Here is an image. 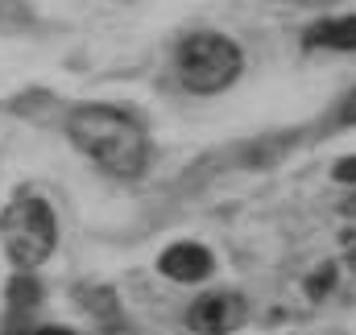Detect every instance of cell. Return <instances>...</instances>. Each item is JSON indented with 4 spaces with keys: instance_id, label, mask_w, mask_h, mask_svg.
<instances>
[{
    "instance_id": "10",
    "label": "cell",
    "mask_w": 356,
    "mask_h": 335,
    "mask_svg": "<svg viewBox=\"0 0 356 335\" xmlns=\"http://www.w3.org/2000/svg\"><path fill=\"white\" fill-rule=\"evenodd\" d=\"M340 124H356V91H348V99L340 104V116H336Z\"/></svg>"
},
{
    "instance_id": "1",
    "label": "cell",
    "mask_w": 356,
    "mask_h": 335,
    "mask_svg": "<svg viewBox=\"0 0 356 335\" xmlns=\"http://www.w3.org/2000/svg\"><path fill=\"white\" fill-rule=\"evenodd\" d=\"M67 137L71 145L91 158L95 166L112 178H141L149 166V137L145 129L120 112V108H108V104H83L67 116Z\"/></svg>"
},
{
    "instance_id": "5",
    "label": "cell",
    "mask_w": 356,
    "mask_h": 335,
    "mask_svg": "<svg viewBox=\"0 0 356 335\" xmlns=\"http://www.w3.org/2000/svg\"><path fill=\"white\" fill-rule=\"evenodd\" d=\"M211 269H216L211 252L203 249V245H191V240L170 245V249L158 256V273H162V277H170V281H182V286H191V281H203Z\"/></svg>"
},
{
    "instance_id": "2",
    "label": "cell",
    "mask_w": 356,
    "mask_h": 335,
    "mask_svg": "<svg viewBox=\"0 0 356 335\" xmlns=\"http://www.w3.org/2000/svg\"><path fill=\"white\" fill-rule=\"evenodd\" d=\"M0 245H4V256L17 265V273H33L38 265H46L58 249V220L50 203L38 195L13 199L0 211Z\"/></svg>"
},
{
    "instance_id": "3",
    "label": "cell",
    "mask_w": 356,
    "mask_h": 335,
    "mask_svg": "<svg viewBox=\"0 0 356 335\" xmlns=\"http://www.w3.org/2000/svg\"><path fill=\"white\" fill-rule=\"evenodd\" d=\"M245 71V54L232 38L224 33H191L182 38L178 46V75H182V87L195 91V95H220L241 79Z\"/></svg>"
},
{
    "instance_id": "8",
    "label": "cell",
    "mask_w": 356,
    "mask_h": 335,
    "mask_svg": "<svg viewBox=\"0 0 356 335\" xmlns=\"http://www.w3.org/2000/svg\"><path fill=\"white\" fill-rule=\"evenodd\" d=\"M332 286H336V265H319V273H311V277H307V294H311V298L327 294Z\"/></svg>"
},
{
    "instance_id": "4",
    "label": "cell",
    "mask_w": 356,
    "mask_h": 335,
    "mask_svg": "<svg viewBox=\"0 0 356 335\" xmlns=\"http://www.w3.org/2000/svg\"><path fill=\"white\" fill-rule=\"evenodd\" d=\"M249 319V307L236 290H216V294H203L191 302L186 311V323L191 332L199 335H232L241 323Z\"/></svg>"
},
{
    "instance_id": "11",
    "label": "cell",
    "mask_w": 356,
    "mask_h": 335,
    "mask_svg": "<svg viewBox=\"0 0 356 335\" xmlns=\"http://www.w3.org/2000/svg\"><path fill=\"white\" fill-rule=\"evenodd\" d=\"M33 335H75L71 327H38Z\"/></svg>"
},
{
    "instance_id": "7",
    "label": "cell",
    "mask_w": 356,
    "mask_h": 335,
    "mask_svg": "<svg viewBox=\"0 0 356 335\" xmlns=\"http://www.w3.org/2000/svg\"><path fill=\"white\" fill-rule=\"evenodd\" d=\"M8 302H13L17 311H21V307H25V311L38 307V302H42V286H38V277H33V273H17L13 286H8Z\"/></svg>"
},
{
    "instance_id": "6",
    "label": "cell",
    "mask_w": 356,
    "mask_h": 335,
    "mask_svg": "<svg viewBox=\"0 0 356 335\" xmlns=\"http://www.w3.org/2000/svg\"><path fill=\"white\" fill-rule=\"evenodd\" d=\"M307 42L311 46H327V50H356V13L348 17H332V21H319L307 29Z\"/></svg>"
},
{
    "instance_id": "13",
    "label": "cell",
    "mask_w": 356,
    "mask_h": 335,
    "mask_svg": "<svg viewBox=\"0 0 356 335\" xmlns=\"http://www.w3.org/2000/svg\"><path fill=\"white\" fill-rule=\"evenodd\" d=\"M353 265H356V252H353Z\"/></svg>"
},
{
    "instance_id": "9",
    "label": "cell",
    "mask_w": 356,
    "mask_h": 335,
    "mask_svg": "<svg viewBox=\"0 0 356 335\" xmlns=\"http://www.w3.org/2000/svg\"><path fill=\"white\" fill-rule=\"evenodd\" d=\"M332 174H336V182H356V158H340Z\"/></svg>"
},
{
    "instance_id": "12",
    "label": "cell",
    "mask_w": 356,
    "mask_h": 335,
    "mask_svg": "<svg viewBox=\"0 0 356 335\" xmlns=\"http://www.w3.org/2000/svg\"><path fill=\"white\" fill-rule=\"evenodd\" d=\"M344 211H348V215H356V195L348 199V203H344Z\"/></svg>"
}]
</instances>
